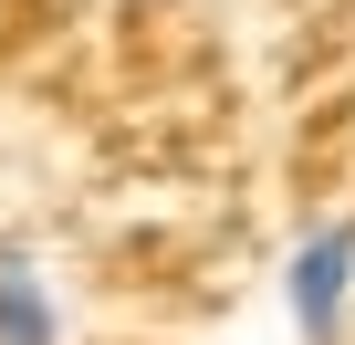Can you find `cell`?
Listing matches in <instances>:
<instances>
[{
  "mask_svg": "<svg viewBox=\"0 0 355 345\" xmlns=\"http://www.w3.org/2000/svg\"><path fill=\"white\" fill-rule=\"evenodd\" d=\"M282 324H293V345H355V210H324L293 230Z\"/></svg>",
  "mask_w": 355,
  "mask_h": 345,
  "instance_id": "6da1fadb",
  "label": "cell"
},
{
  "mask_svg": "<svg viewBox=\"0 0 355 345\" xmlns=\"http://www.w3.org/2000/svg\"><path fill=\"white\" fill-rule=\"evenodd\" d=\"M0 345H73V314L21 241H0Z\"/></svg>",
  "mask_w": 355,
  "mask_h": 345,
  "instance_id": "7a4b0ae2",
  "label": "cell"
}]
</instances>
